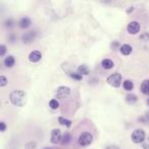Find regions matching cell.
I'll use <instances>...</instances> for the list:
<instances>
[{"mask_svg": "<svg viewBox=\"0 0 149 149\" xmlns=\"http://www.w3.org/2000/svg\"><path fill=\"white\" fill-rule=\"evenodd\" d=\"M61 139H62L61 131H60L59 129H54V130H52L51 142L53 143V144H57V143L61 142Z\"/></svg>", "mask_w": 149, "mask_h": 149, "instance_id": "52a82bcc", "label": "cell"}, {"mask_svg": "<svg viewBox=\"0 0 149 149\" xmlns=\"http://www.w3.org/2000/svg\"><path fill=\"white\" fill-rule=\"evenodd\" d=\"M120 51L123 55H129V54L132 53L133 48H132V46L129 45V44H124V45H122L120 47Z\"/></svg>", "mask_w": 149, "mask_h": 149, "instance_id": "30bf717a", "label": "cell"}, {"mask_svg": "<svg viewBox=\"0 0 149 149\" xmlns=\"http://www.w3.org/2000/svg\"><path fill=\"white\" fill-rule=\"evenodd\" d=\"M140 90L143 94H145V95H149V80H145V81L142 82Z\"/></svg>", "mask_w": 149, "mask_h": 149, "instance_id": "4fadbf2b", "label": "cell"}, {"mask_svg": "<svg viewBox=\"0 0 149 149\" xmlns=\"http://www.w3.org/2000/svg\"><path fill=\"white\" fill-rule=\"evenodd\" d=\"M144 123H147V124L149 125V111L147 112L146 114H145V116H144Z\"/></svg>", "mask_w": 149, "mask_h": 149, "instance_id": "4316f807", "label": "cell"}, {"mask_svg": "<svg viewBox=\"0 0 149 149\" xmlns=\"http://www.w3.org/2000/svg\"><path fill=\"white\" fill-rule=\"evenodd\" d=\"M137 100H138V98H137V96L135 95V94H128V95L126 96V101H127V103H129V104L136 103Z\"/></svg>", "mask_w": 149, "mask_h": 149, "instance_id": "2e32d148", "label": "cell"}, {"mask_svg": "<svg viewBox=\"0 0 149 149\" xmlns=\"http://www.w3.org/2000/svg\"><path fill=\"white\" fill-rule=\"evenodd\" d=\"M132 141L136 144H139V143H143L146 139V135H145V132L142 130V129H136L134 132L132 133Z\"/></svg>", "mask_w": 149, "mask_h": 149, "instance_id": "7a4b0ae2", "label": "cell"}, {"mask_svg": "<svg viewBox=\"0 0 149 149\" xmlns=\"http://www.w3.org/2000/svg\"><path fill=\"white\" fill-rule=\"evenodd\" d=\"M49 106L52 109H57V108L59 107V103H58V101L56 99H52V100H50V102H49Z\"/></svg>", "mask_w": 149, "mask_h": 149, "instance_id": "ffe728a7", "label": "cell"}, {"mask_svg": "<svg viewBox=\"0 0 149 149\" xmlns=\"http://www.w3.org/2000/svg\"><path fill=\"white\" fill-rule=\"evenodd\" d=\"M147 104H148V106H149V99L147 100Z\"/></svg>", "mask_w": 149, "mask_h": 149, "instance_id": "f1b7e54d", "label": "cell"}, {"mask_svg": "<svg viewBox=\"0 0 149 149\" xmlns=\"http://www.w3.org/2000/svg\"><path fill=\"white\" fill-rule=\"evenodd\" d=\"M123 87H124V89L127 90V91H131V90H133V88H134V84H133V82L130 81V80H126V81L124 82V84H123Z\"/></svg>", "mask_w": 149, "mask_h": 149, "instance_id": "d6986e66", "label": "cell"}, {"mask_svg": "<svg viewBox=\"0 0 149 149\" xmlns=\"http://www.w3.org/2000/svg\"><path fill=\"white\" fill-rule=\"evenodd\" d=\"M35 37H36L35 32H32V31L28 32V33H26L25 35L23 36V42L24 43H31V42L35 39Z\"/></svg>", "mask_w": 149, "mask_h": 149, "instance_id": "9c48e42d", "label": "cell"}, {"mask_svg": "<svg viewBox=\"0 0 149 149\" xmlns=\"http://www.w3.org/2000/svg\"><path fill=\"white\" fill-rule=\"evenodd\" d=\"M45 149H51V148H45Z\"/></svg>", "mask_w": 149, "mask_h": 149, "instance_id": "f546056e", "label": "cell"}, {"mask_svg": "<svg viewBox=\"0 0 149 149\" xmlns=\"http://www.w3.org/2000/svg\"><path fill=\"white\" fill-rule=\"evenodd\" d=\"M120 82H122V74L120 72H114L107 78V83L114 88L120 87Z\"/></svg>", "mask_w": 149, "mask_h": 149, "instance_id": "3957f363", "label": "cell"}, {"mask_svg": "<svg viewBox=\"0 0 149 149\" xmlns=\"http://www.w3.org/2000/svg\"><path fill=\"white\" fill-rule=\"evenodd\" d=\"M0 126H1V132H4V131L6 130V125H5L4 122L0 123Z\"/></svg>", "mask_w": 149, "mask_h": 149, "instance_id": "d4e9b609", "label": "cell"}, {"mask_svg": "<svg viewBox=\"0 0 149 149\" xmlns=\"http://www.w3.org/2000/svg\"><path fill=\"white\" fill-rule=\"evenodd\" d=\"M30 25H31V19H30L28 17H22L19 22V28H22V29H27V28L30 27Z\"/></svg>", "mask_w": 149, "mask_h": 149, "instance_id": "8fae6325", "label": "cell"}, {"mask_svg": "<svg viewBox=\"0 0 149 149\" xmlns=\"http://www.w3.org/2000/svg\"><path fill=\"white\" fill-rule=\"evenodd\" d=\"M15 59L13 55H8L7 57H5L4 59V65L6 68H13L15 65Z\"/></svg>", "mask_w": 149, "mask_h": 149, "instance_id": "5bb4252c", "label": "cell"}, {"mask_svg": "<svg viewBox=\"0 0 149 149\" xmlns=\"http://www.w3.org/2000/svg\"><path fill=\"white\" fill-rule=\"evenodd\" d=\"M140 29H141L140 24L135 21L129 23V25L127 26V31H128V33L131 34V35H136V34H138Z\"/></svg>", "mask_w": 149, "mask_h": 149, "instance_id": "8992f818", "label": "cell"}, {"mask_svg": "<svg viewBox=\"0 0 149 149\" xmlns=\"http://www.w3.org/2000/svg\"><path fill=\"white\" fill-rule=\"evenodd\" d=\"M107 149H120L118 146H108Z\"/></svg>", "mask_w": 149, "mask_h": 149, "instance_id": "83f0119b", "label": "cell"}, {"mask_svg": "<svg viewBox=\"0 0 149 149\" xmlns=\"http://www.w3.org/2000/svg\"><path fill=\"white\" fill-rule=\"evenodd\" d=\"M92 141H93V136L88 132L82 133L79 136V144L83 147L90 145L92 143Z\"/></svg>", "mask_w": 149, "mask_h": 149, "instance_id": "277c9868", "label": "cell"}, {"mask_svg": "<svg viewBox=\"0 0 149 149\" xmlns=\"http://www.w3.org/2000/svg\"><path fill=\"white\" fill-rule=\"evenodd\" d=\"M78 72H79L80 74H88L90 72V70L89 68H88L86 64H81V65L78 68Z\"/></svg>", "mask_w": 149, "mask_h": 149, "instance_id": "9a60e30c", "label": "cell"}, {"mask_svg": "<svg viewBox=\"0 0 149 149\" xmlns=\"http://www.w3.org/2000/svg\"><path fill=\"white\" fill-rule=\"evenodd\" d=\"M58 122H59L60 125H62V126H65L66 128H70V127L72 126V120H68V118H62V116H59V118H58Z\"/></svg>", "mask_w": 149, "mask_h": 149, "instance_id": "e0dca14e", "label": "cell"}, {"mask_svg": "<svg viewBox=\"0 0 149 149\" xmlns=\"http://www.w3.org/2000/svg\"><path fill=\"white\" fill-rule=\"evenodd\" d=\"M36 147H37V143L36 142H29L26 145L25 149H36Z\"/></svg>", "mask_w": 149, "mask_h": 149, "instance_id": "7402d4cb", "label": "cell"}, {"mask_svg": "<svg viewBox=\"0 0 149 149\" xmlns=\"http://www.w3.org/2000/svg\"><path fill=\"white\" fill-rule=\"evenodd\" d=\"M5 52H6V46L2 44V45L0 46V56H4Z\"/></svg>", "mask_w": 149, "mask_h": 149, "instance_id": "cb8c5ba5", "label": "cell"}, {"mask_svg": "<svg viewBox=\"0 0 149 149\" xmlns=\"http://www.w3.org/2000/svg\"><path fill=\"white\" fill-rule=\"evenodd\" d=\"M143 149H149V140L144 141V143H143Z\"/></svg>", "mask_w": 149, "mask_h": 149, "instance_id": "484cf974", "label": "cell"}, {"mask_svg": "<svg viewBox=\"0 0 149 149\" xmlns=\"http://www.w3.org/2000/svg\"><path fill=\"white\" fill-rule=\"evenodd\" d=\"M101 65H102V68H103L104 70H111V68H113L114 63H113V61H112L111 59L105 58V59H103L101 61Z\"/></svg>", "mask_w": 149, "mask_h": 149, "instance_id": "7c38bea8", "label": "cell"}, {"mask_svg": "<svg viewBox=\"0 0 149 149\" xmlns=\"http://www.w3.org/2000/svg\"><path fill=\"white\" fill-rule=\"evenodd\" d=\"M70 93V89L68 87H65V86H60V87L57 88L56 90L55 96L56 98H59V99H63L66 96H68Z\"/></svg>", "mask_w": 149, "mask_h": 149, "instance_id": "5b68a950", "label": "cell"}, {"mask_svg": "<svg viewBox=\"0 0 149 149\" xmlns=\"http://www.w3.org/2000/svg\"><path fill=\"white\" fill-rule=\"evenodd\" d=\"M42 58V54L38 50H34L29 54V60L31 62H38Z\"/></svg>", "mask_w": 149, "mask_h": 149, "instance_id": "ba28073f", "label": "cell"}, {"mask_svg": "<svg viewBox=\"0 0 149 149\" xmlns=\"http://www.w3.org/2000/svg\"><path fill=\"white\" fill-rule=\"evenodd\" d=\"M9 99H10V102L13 105L22 107L27 102V95L22 90H15L9 94Z\"/></svg>", "mask_w": 149, "mask_h": 149, "instance_id": "6da1fadb", "label": "cell"}, {"mask_svg": "<svg viewBox=\"0 0 149 149\" xmlns=\"http://www.w3.org/2000/svg\"><path fill=\"white\" fill-rule=\"evenodd\" d=\"M70 76L72 78V79L77 80V81H81V80L83 79V76H82V74H80L79 72H70Z\"/></svg>", "mask_w": 149, "mask_h": 149, "instance_id": "44dd1931", "label": "cell"}, {"mask_svg": "<svg viewBox=\"0 0 149 149\" xmlns=\"http://www.w3.org/2000/svg\"><path fill=\"white\" fill-rule=\"evenodd\" d=\"M6 84H7V79L4 76H1V77H0V86H1V87H4Z\"/></svg>", "mask_w": 149, "mask_h": 149, "instance_id": "603a6c76", "label": "cell"}, {"mask_svg": "<svg viewBox=\"0 0 149 149\" xmlns=\"http://www.w3.org/2000/svg\"><path fill=\"white\" fill-rule=\"evenodd\" d=\"M70 140H72V136H70V133H64L63 136H62V139H61V144L68 145V143L70 142Z\"/></svg>", "mask_w": 149, "mask_h": 149, "instance_id": "ac0fdd59", "label": "cell"}]
</instances>
